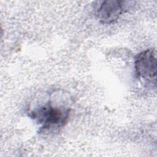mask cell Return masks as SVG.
Here are the masks:
<instances>
[{"label": "cell", "instance_id": "1", "mask_svg": "<svg viewBox=\"0 0 157 157\" xmlns=\"http://www.w3.org/2000/svg\"><path fill=\"white\" fill-rule=\"evenodd\" d=\"M135 69L140 79L145 83L156 87V50L154 48H149L139 53L135 59Z\"/></svg>", "mask_w": 157, "mask_h": 157}, {"label": "cell", "instance_id": "2", "mask_svg": "<svg viewBox=\"0 0 157 157\" xmlns=\"http://www.w3.org/2000/svg\"><path fill=\"white\" fill-rule=\"evenodd\" d=\"M69 114V109L63 110L48 105L33 112L32 117L42 124L43 128L49 129L64 125L68 119Z\"/></svg>", "mask_w": 157, "mask_h": 157}, {"label": "cell", "instance_id": "3", "mask_svg": "<svg viewBox=\"0 0 157 157\" xmlns=\"http://www.w3.org/2000/svg\"><path fill=\"white\" fill-rule=\"evenodd\" d=\"M128 1L107 0L103 1L97 11L98 17L102 23L109 24L116 21L128 10Z\"/></svg>", "mask_w": 157, "mask_h": 157}]
</instances>
